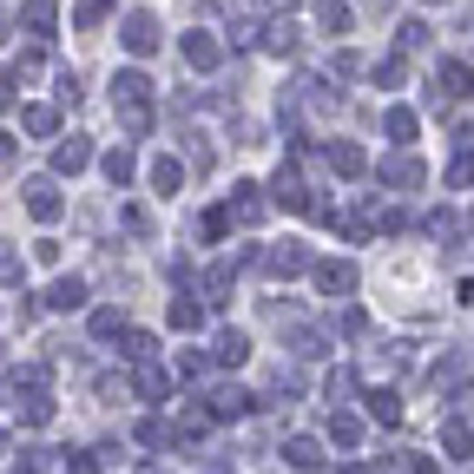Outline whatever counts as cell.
I'll return each mask as SVG.
<instances>
[{
    "label": "cell",
    "mask_w": 474,
    "mask_h": 474,
    "mask_svg": "<svg viewBox=\"0 0 474 474\" xmlns=\"http://www.w3.org/2000/svg\"><path fill=\"white\" fill-rule=\"evenodd\" d=\"M113 106H119V119H126V138H138L152 126V79L138 73V66H119L113 79Z\"/></svg>",
    "instance_id": "1"
},
{
    "label": "cell",
    "mask_w": 474,
    "mask_h": 474,
    "mask_svg": "<svg viewBox=\"0 0 474 474\" xmlns=\"http://www.w3.org/2000/svg\"><path fill=\"white\" fill-rule=\"evenodd\" d=\"M178 46H185V60H191V73H211L217 60H225V46H217V34H205V26H191V34H185Z\"/></svg>",
    "instance_id": "2"
},
{
    "label": "cell",
    "mask_w": 474,
    "mask_h": 474,
    "mask_svg": "<svg viewBox=\"0 0 474 474\" xmlns=\"http://www.w3.org/2000/svg\"><path fill=\"white\" fill-rule=\"evenodd\" d=\"M119 34H126V46L138 53V60H146V53H158V20H152L146 7H132V14H126V26H119Z\"/></svg>",
    "instance_id": "3"
},
{
    "label": "cell",
    "mask_w": 474,
    "mask_h": 474,
    "mask_svg": "<svg viewBox=\"0 0 474 474\" xmlns=\"http://www.w3.org/2000/svg\"><path fill=\"white\" fill-rule=\"evenodd\" d=\"M435 86H441V99H474V66L468 60H441Z\"/></svg>",
    "instance_id": "4"
},
{
    "label": "cell",
    "mask_w": 474,
    "mask_h": 474,
    "mask_svg": "<svg viewBox=\"0 0 474 474\" xmlns=\"http://www.w3.org/2000/svg\"><path fill=\"white\" fill-rule=\"evenodd\" d=\"M317 290H323V297H349V290H356V264H349V257H343V264H337V257L317 264Z\"/></svg>",
    "instance_id": "5"
},
{
    "label": "cell",
    "mask_w": 474,
    "mask_h": 474,
    "mask_svg": "<svg viewBox=\"0 0 474 474\" xmlns=\"http://www.w3.org/2000/svg\"><path fill=\"white\" fill-rule=\"evenodd\" d=\"M86 165H93V138H66V146H53V172H86Z\"/></svg>",
    "instance_id": "6"
},
{
    "label": "cell",
    "mask_w": 474,
    "mask_h": 474,
    "mask_svg": "<svg viewBox=\"0 0 474 474\" xmlns=\"http://www.w3.org/2000/svg\"><path fill=\"white\" fill-rule=\"evenodd\" d=\"M53 20H60V0H26V7H20V26H26L34 40L53 34Z\"/></svg>",
    "instance_id": "7"
},
{
    "label": "cell",
    "mask_w": 474,
    "mask_h": 474,
    "mask_svg": "<svg viewBox=\"0 0 474 474\" xmlns=\"http://www.w3.org/2000/svg\"><path fill=\"white\" fill-rule=\"evenodd\" d=\"M26 211H34V217H40V225H53V217H60V211H66V198H60V191H53L46 178H34V191H26Z\"/></svg>",
    "instance_id": "8"
},
{
    "label": "cell",
    "mask_w": 474,
    "mask_h": 474,
    "mask_svg": "<svg viewBox=\"0 0 474 474\" xmlns=\"http://www.w3.org/2000/svg\"><path fill=\"white\" fill-rule=\"evenodd\" d=\"M231 217H237V225H257V217H264V198H257V185H250V178L231 185Z\"/></svg>",
    "instance_id": "9"
},
{
    "label": "cell",
    "mask_w": 474,
    "mask_h": 474,
    "mask_svg": "<svg viewBox=\"0 0 474 474\" xmlns=\"http://www.w3.org/2000/svg\"><path fill=\"white\" fill-rule=\"evenodd\" d=\"M152 191H158V198H178V191H185V165L178 158H152Z\"/></svg>",
    "instance_id": "10"
},
{
    "label": "cell",
    "mask_w": 474,
    "mask_h": 474,
    "mask_svg": "<svg viewBox=\"0 0 474 474\" xmlns=\"http://www.w3.org/2000/svg\"><path fill=\"white\" fill-rule=\"evenodd\" d=\"M369 79H376L382 93H402V86H408V60H402V53H388V60L369 66Z\"/></svg>",
    "instance_id": "11"
},
{
    "label": "cell",
    "mask_w": 474,
    "mask_h": 474,
    "mask_svg": "<svg viewBox=\"0 0 474 474\" xmlns=\"http://www.w3.org/2000/svg\"><path fill=\"white\" fill-rule=\"evenodd\" d=\"M20 126H26V138H53L60 132V113L53 106H20Z\"/></svg>",
    "instance_id": "12"
},
{
    "label": "cell",
    "mask_w": 474,
    "mask_h": 474,
    "mask_svg": "<svg viewBox=\"0 0 474 474\" xmlns=\"http://www.w3.org/2000/svg\"><path fill=\"white\" fill-rule=\"evenodd\" d=\"M270 270H277V277L310 270V250H303V244H277V250H270Z\"/></svg>",
    "instance_id": "13"
},
{
    "label": "cell",
    "mask_w": 474,
    "mask_h": 474,
    "mask_svg": "<svg viewBox=\"0 0 474 474\" xmlns=\"http://www.w3.org/2000/svg\"><path fill=\"white\" fill-rule=\"evenodd\" d=\"M329 165H337L343 178H362V165H369V158H362V146H349V138H337V146H329Z\"/></svg>",
    "instance_id": "14"
},
{
    "label": "cell",
    "mask_w": 474,
    "mask_h": 474,
    "mask_svg": "<svg viewBox=\"0 0 474 474\" xmlns=\"http://www.w3.org/2000/svg\"><path fill=\"white\" fill-rule=\"evenodd\" d=\"M46 303L53 310H79V303H86V284H79V277H60V284L46 290Z\"/></svg>",
    "instance_id": "15"
},
{
    "label": "cell",
    "mask_w": 474,
    "mask_h": 474,
    "mask_svg": "<svg viewBox=\"0 0 474 474\" xmlns=\"http://www.w3.org/2000/svg\"><path fill=\"white\" fill-rule=\"evenodd\" d=\"M382 178L396 191H408V185H422V165H415V158H382Z\"/></svg>",
    "instance_id": "16"
},
{
    "label": "cell",
    "mask_w": 474,
    "mask_h": 474,
    "mask_svg": "<svg viewBox=\"0 0 474 474\" xmlns=\"http://www.w3.org/2000/svg\"><path fill=\"white\" fill-rule=\"evenodd\" d=\"M382 132L396 138V146H415V113H408V106H388V119H382Z\"/></svg>",
    "instance_id": "17"
},
{
    "label": "cell",
    "mask_w": 474,
    "mask_h": 474,
    "mask_svg": "<svg viewBox=\"0 0 474 474\" xmlns=\"http://www.w3.org/2000/svg\"><path fill=\"white\" fill-rule=\"evenodd\" d=\"M264 46L270 53H297V26L290 20H264Z\"/></svg>",
    "instance_id": "18"
},
{
    "label": "cell",
    "mask_w": 474,
    "mask_h": 474,
    "mask_svg": "<svg viewBox=\"0 0 474 474\" xmlns=\"http://www.w3.org/2000/svg\"><path fill=\"white\" fill-rule=\"evenodd\" d=\"M317 20H323V34H349V7H343V0H323V7H317Z\"/></svg>",
    "instance_id": "19"
},
{
    "label": "cell",
    "mask_w": 474,
    "mask_h": 474,
    "mask_svg": "<svg viewBox=\"0 0 474 474\" xmlns=\"http://www.w3.org/2000/svg\"><path fill=\"white\" fill-rule=\"evenodd\" d=\"M172 323H178V329H198V323H205V303H198V297H172Z\"/></svg>",
    "instance_id": "20"
},
{
    "label": "cell",
    "mask_w": 474,
    "mask_h": 474,
    "mask_svg": "<svg viewBox=\"0 0 474 474\" xmlns=\"http://www.w3.org/2000/svg\"><path fill=\"white\" fill-rule=\"evenodd\" d=\"M99 172L113 178V185H132V152H126V146H119V152H106V158H99Z\"/></svg>",
    "instance_id": "21"
},
{
    "label": "cell",
    "mask_w": 474,
    "mask_h": 474,
    "mask_svg": "<svg viewBox=\"0 0 474 474\" xmlns=\"http://www.w3.org/2000/svg\"><path fill=\"white\" fill-rule=\"evenodd\" d=\"M211 356H217V362H244V356H250V343L237 337V329H225V337H217V349H211Z\"/></svg>",
    "instance_id": "22"
},
{
    "label": "cell",
    "mask_w": 474,
    "mask_h": 474,
    "mask_svg": "<svg viewBox=\"0 0 474 474\" xmlns=\"http://www.w3.org/2000/svg\"><path fill=\"white\" fill-rule=\"evenodd\" d=\"M106 14H113V0H79V7H73V26H99Z\"/></svg>",
    "instance_id": "23"
},
{
    "label": "cell",
    "mask_w": 474,
    "mask_h": 474,
    "mask_svg": "<svg viewBox=\"0 0 474 474\" xmlns=\"http://www.w3.org/2000/svg\"><path fill=\"white\" fill-rule=\"evenodd\" d=\"M225 231H231V205H211V211H205V237L217 244V237H225Z\"/></svg>",
    "instance_id": "24"
},
{
    "label": "cell",
    "mask_w": 474,
    "mask_h": 474,
    "mask_svg": "<svg viewBox=\"0 0 474 474\" xmlns=\"http://www.w3.org/2000/svg\"><path fill=\"white\" fill-rule=\"evenodd\" d=\"M119 329H126L119 310H93V337H119Z\"/></svg>",
    "instance_id": "25"
},
{
    "label": "cell",
    "mask_w": 474,
    "mask_h": 474,
    "mask_svg": "<svg viewBox=\"0 0 474 474\" xmlns=\"http://www.w3.org/2000/svg\"><path fill=\"white\" fill-rule=\"evenodd\" d=\"M422 40H429V20H402V53H415Z\"/></svg>",
    "instance_id": "26"
},
{
    "label": "cell",
    "mask_w": 474,
    "mask_h": 474,
    "mask_svg": "<svg viewBox=\"0 0 474 474\" xmlns=\"http://www.w3.org/2000/svg\"><path fill=\"white\" fill-rule=\"evenodd\" d=\"M53 99H60V106H79V79L60 73V79H53Z\"/></svg>",
    "instance_id": "27"
},
{
    "label": "cell",
    "mask_w": 474,
    "mask_h": 474,
    "mask_svg": "<svg viewBox=\"0 0 474 474\" xmlns=\"http://www.w3.org/2000/svg\"><path fill=\"white\" fill-rule=\"evenodd\" d=\"M14 277H20V250L0 244V284H14Z\"/></svg>",
    "instance_id": "28"
},
{
    "label": "cell",
    "mask_w": 474,
    "mask_h": 474,
    "mask_svg": "<svg viewBox=\"0 0 474 474\" xmlns=\"http://www.w3.org/2000/svg\"><path fill=\"white\" fill-rule=\"evenodd\" d=\"M126 356H138V362L152 356V337H146V329H126Z\"/></svg>",
    "instance_id": "29"
},
{
    "label": "cell",
    "mask_w": 474,
    "mask_h": 474,
    "mask_svg": "<svg viewBox=\"0 0 474 474\" xmlns=\"http://www.w3.org/2000/svg\"><path fill=\"white\" fill-rule=\"evenodd\" d=\"M34 66H46V46L34 40V46H20V73H34Z\"/></svg>",
    "instance_id": "30"
},
{
    "label": "cell",
    "mask_w": 474,
    "mask_h": 474,
    "mask_svg": "<svg viewBox=\"0 0 474 474\" xmlns=\"http://www.w3.org/2000/svg\"><path fill=\"white\" fill-rule=\"evenodd\" d=\"M369 408L382 415V422H396V415H402V408H396V396H388V388H376V402H369Z\"/></svg>",
    "instance_id": "31"
},
{
    "label": "cell",
    "mask_w": 474,
    "mask_h": 474,
    "mask_svg": "<svg viewBox=\"0 0 474 474\" xmlns=\"http://www.w3.org/2000/svg\"><path fill=\"white\" fill-rule=\"evenodd\" d=\"M449 178H455V185H474V152H461V158H455V172H449Z\"/></svg>",
    "instance_id": "32"
},
{
    "label": "cell",
    "mask_w": 474,
    "mask_h": 474,
    "mask_svg": "<svg viewBox=\"0 0 474 474\" xmlns=\"http://www.w3.org/2000/svg\"><path fill=\"white\" fill-rule=\"evenodd\" d=\"M0 106H14V73L0 66Z\"/></svg>",
    "instance_id": "33"
},
{
    "label": "cell",
    "mask_w": 474,
    "mask_h": 474,
    "mask_svg": "<svg viewBox=\"0 0 474 474\" xmlns=\"http://www.w3.org/2000/svg\"><path fill=\"white\" fill-rule=\"evenodd\" d=\"M7 152H14V138H7V132H0V158H7Z\"/></svg>",
    "instance_id": "34"
},
{
    "label": "cell",
    "mask_w": 474,
    "mask_h": 474,
    "mask_svg": "<svg viewBox=\"0 0 474 474\" xmlns=\"http://www.w3.org/2000/svg\"><path fill=\"white\" fill-rule=\"evenodd\" d=\"M0 34H7V20H0Z\"/></svg>",
    "instance_id": "35"
}]
</instances>
